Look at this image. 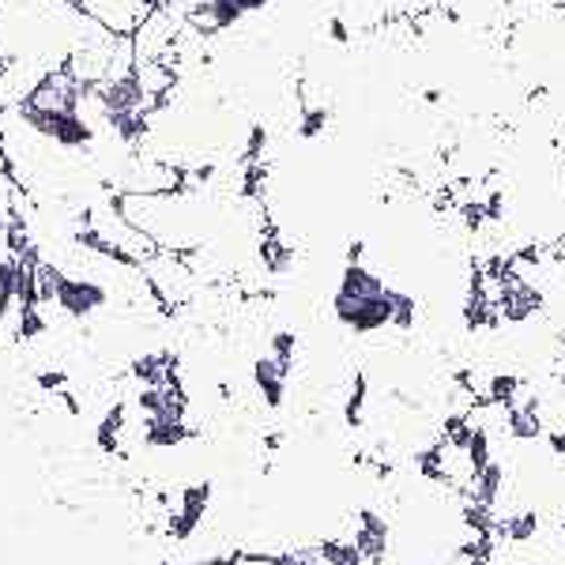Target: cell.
Instances as JSON below:
<instances>
[{"label":"cell","instance_id":"6da1fadb","mask_svg":"<svg viewBox=\"0 0 565 565\" xmlns=\"http://www.w3.org/2000/svg\"><path fill=\"white\" fill-rule=\"evenodd\" d=\"M208 498H211V487L208 483H201V487L185 490V498H181L178 513L166 521V531H170L174 539H189L196 528H201L204 513H208Z\"/></svg>","mask_w":565,"mask_h":565},{"label":"cell","instance_id":"7a4b0ae2","mask_svg":"<svg viewBox=\"0 0 565 565\" xmlns=\"http://www.w3.org/2000/svg\"><path fill=\"white\" fill-rule=\"evenodd\" d=\"M351 539L358 543V551H362L365 565H381V562H385V554H388V524L381 521L373 509H362V513H358V531Z\"/></svg>","mask_w":565,"mask_h":565}]
</instances>
